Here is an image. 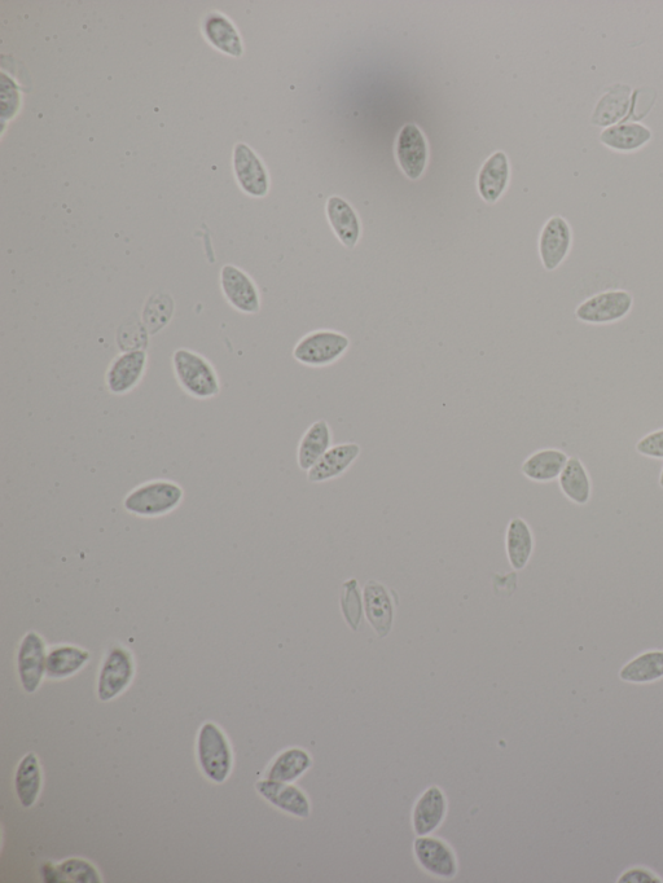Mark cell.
Listing matches in <instances>:
<instances>
[{
    "mask_svg": "<svg viewBox=\"0 0 663 883\" xmlns=\"http://www.w3.org/2000/svg\"><path fill=\"white\" fill-rule=\"evenodd\" d=\"M171 363L180 388L190 397L205 401L221 393L218 373L204 355L182 347L174 351Z\"/></svg>",
    "mask_w": 663,
    "mask_h": 883,
    "instance_id": "6da1fadb",
    "label": "cell"
},
{
    "mask_svg": "<svg viewBox=\"0 0 663 883\" xmlns=\"http://www.w3.org/2000/svg\"><path fill=\"white\" fill-rule=\"evenodd\" d=\"M184 491L179 483L155 480L135 487L126 495L124 508L130 515L157 518L169 515L182 504Z\"/></svg>",
    "mask_w": 663,
    "mask_h": 883,
    "instance_id": "7a4b0ae2",
    "label": "cell"
},
{
    "mask_svg": "<svg viewBox=\"0 0 663 883\" xmlns=\"http://www.w3.org/2000/svg\"><path fill=\"white\" fill-rule=\"evenodd\" d=\"M197 758L205 777L215 784H223L230 777L234 757L225 732L213 722L201 726L197 736Z\"/></svg>",
    "mask_w": 663,
    "mask_h": 883,
    "instance_id": "3957f363",
    "label": "cell"
},
{
    "mask_svg": "<svg viewBox=\"0 0 663 883\" xmlns=\"http://www.w3.org/2000/svg\"><path fill=\"white\" fill-rule=\"evenodd\" d=\"M350 340L344 333L320 329L307 333L293 349V358L307 367H327L349 350Z\"/></svg>",
    "mask_w": 663,
    "mask_h": 883,
    "instance_id": "277c9868",
    "label": "cell"
},
{
    "mask_svg": "<svg viewBox=\"0 0 663 883\" xmlns=\"http://www.w3.org/2000/svg\"><path fill=\"white\" fill-rule=\"evenodd\" d=\"M634 309V296L625 289H609L594 294L575 309V318L588 325L621 322Z\"/></svg>",
    "mask_w": 663,
    "mask_h": 883,
    "instance_id": "5b68a950",
    "label": "cell"
},
{
    "mask_svg": "<svg viewBox=\"0 0 663 883\" xmlns=\"http://www.w3.org/2000/svg\"><path fill=\"white\" fill-rule=\"evenodd\" d=\"M135 676V661L129 649L112 645L105 654L98 679V698L109 702L130 687Z\"/></svg>",
    "mask_w": 663,
    "mask_h": 883,
    "instance_id": "8992f818",
    "label": "cell"
},
{
    "mask_svg": "<svg viewBox=\"0 0 663 883\" xmlns=\"http://www.w3.org/2000/svg\"><path fill=\"white\" fill-rule=\"evenodd\" d=\"M47 647L42 636L29 631L21 640L17 652V672L21 687L29 694L38 691L47 676Z\"/></svg>",
    "mask_w": 663,
    "mask_h": 883,
    "instance_id": "52a82bcc",
    "label": "cell"
},
{
    "mask_svg": "<svg viewBox=\"0 0 663 883\" xmlns=\"http://www.w3.org/2000/svg\"><path fill=\"white\" fill-rule=\"evenodd\" d=\"M573 246V228L568 219L553 215L539 235V257L544 269L555 271L568 258Z\"/></svg>",
    "mask_w": 663,
    "mask_h": 883,
    "instance_id": "ba28073f",
    "label": "cell"
},
{
    "mask_svg": "<svg viewBox=\"0 0 663 883\" xmlns=\"http://www.w3.org/2000/svg\"><path fill=\"white\" fill-rule=\"evenodd\" d=\"M148 354L144 350L122 351L105 373V384L109 393L113 395H125L133 390L146 375Z\"/></svg>",
    "mask_w": 663,
    "mask_h": 883,
    "instance_id": "9c48e42d",
    "label": "cell"
},
{
    "mask_svg": "<svg viewBox=\"0 0 663 883\" xmlns=\"http://www.w3.org/2000/svg\"><path fill=\"white\" fill-rule=\"evenodd\" d=\"M221 288L227 302L239 313L254 315L261 310L257 285L243 270L232 265L223 266Z\"/></svg>",
    "mask_w": 663,
    "mask_h": 883,
    "instance_id": "30bf717a",
    "label": "cell"
},
{
    "mask_svg": "<svg viewBox=\"0 0 663 883\" xmlns=\"http://www.w3.org/2000/svg\"><path fill=\"white\" fill-rule=\"evenodd\" d=\"M398 164L407 178L417 180L427 169L429 158L428 140L415 123H407L399 131L397 139Z\"/></svg>",
    "mask_w": 663,
    "mask_h": 883,
    "instance_id": "8fae6325",
    "label": "cell"
},
{
    "mask_svg": "<svg viewBox=\"0 0 663 883\" xmlns=\"http://www.w3.org/2000/svg\"><path fill=\"white\" fill-rule=\"evenodd\" d=\"M234 168L240 187L249 196L265 197L269 193V173L252 148L245 144H237L234 152Z\"/></svg>",
    "mask_w": 663,
    "mask_h": 883,
    "instance_id": "7c38bea8",
    "label": "cell"
},
{
    "mask_svg": "<svg viewBox=\"0 0 663 883\" xmlns=\"http://www.w3.org/2000/svg\"><path fill=\"white\" fill-rule=\"evenodd\" d=\"M414 851L421 867L433 876L454 878L458 872L454 852L441 839L420 836L415 841Z\"/></svg>",
    "mask_w": 663,
    "mask_h": 883,
    "instance_id": "4fadbf2b",
    "label": "cell"
},
{
    "mask_svg": "<svg viewBox=\"0 0 663 883\" xmlns=\"http://www.w3.org/2000/svg\"><path fill=\"white\" fill-rule=\"evenodd\" d=\"M256 789L270 805L287 814L306 819L310 816V802L302 790L289 783L265 779L258 781Z\"/></svg>",
    "mask_w": 663,
    "mask_h": 883,
    "instance_id": "5bb4252c",
    "label": "cell"
},
{
    "mask_svg": "<svg viewBox=\"0 0 663 883\" xmlns=\"http://www.w3.org/2000/svg\"><path fill=\"white\" fill-rule=\"evenodd\" d=\"M653 138L652 130L636 121L619 122L607 127L599 136L603 146L619 153H632L647 146Z\"/></svg>",
    "mask_w": 663,
    "mask_h": 883,
    "instance_id": "9a60e30c",
    "label": "cell"
},
{
    "mask_svg": "<svg viewBox=\"0 0 663 883\" xmlns=\"http://www.w3.org/2000/svg\"><path fill=\"white\" fill-rule=\"evenodd\" d=\"M360 446L357 443H341L333 446L307 472L311 483H322L342 476L359 458Z\"/></svg>",
    "mask_w": 663,
    "mask_h": 883,
    "instance_id": "2e32d148",
    "label": "cell"
},
{
    "mask_svg": "<svg viewBox=\"0 0 663 883\" xmlns=\"http://www.w3.org/2000/svg\"><path fill=\"white\" fill-rule=\"evenodd\" d=\"M632 89L630 86L614 85L597 101L591 116V125L607 129L622 122L630 113Z\"/></svg>",
    "mask_w": 663,
    "mask_h": 883,
    "instance_id": "e0dca14e",
    "label": "cell"
},
{
    "mask_svg": "<svg viewBox=\"0 0 663 883\" xmlns=\"http://www.w3.org/2000/svg\"><path fill=\"white\" fill-rule=\"evenodd\" d=\"M327 218L338 240L348 249H354L362 236V224L353 206L340 196L329 197Z\"/></svg>",
    "mask_w": 663,
    "mask_h": 883,
    "instance_id": "ac0fdd59",
    "label": "cell"
},
{
    "mask_svg": "<svg viewBox=\"0 0 663 883\" xmlns=\"http://www.w3.org/2000/svg\"><path fill=\"white\" fill-rule=\"evenodd\" d=\"M509 175H511V166L506 153L498 151L487 158L478 174L477 182L478 192L487 204H495L506 192Z\"/></svg>",
    "mask_w": 663,
    "mask_h": 883,
    "instance_id": "d6986e66",
    "label": "cell"
},
{
    "mask_svg": "<svg viewBox=\"0 0 663 883\" xmlns=\"http://www.w3.org/2000/svg\"><path fill=\"white\" fill-rule=\"evenodd\" d=\"M364 606L373 630L385 638L393 626V604L383 584L371 581L364 587Z\"/></svg>",
    "mask_w": 663,
    "mask_h": 883,
    "instance_id": "ffe728a7",
    "label": "cell"
},
{
    "mask_svg": "<svg viewBox=\"0 0 663 883\" xmlns=\"http://www.w3.org/2000/svg\"><path fill=\"white\" fill-rule=\"evenodd\" d=\"M446 811L445 794L437 786H432L421 795L412 814V824L417 836H427L434 832L445 819Z\"/></svg>",
    "mask_w": 663,
    "mask_h": 883,
    "instance_id": "44dd1931",
    "label": "cell"
},
{
    "mask_svg": "<svg viewBox=\"0 0 663 883\" xmlns=\"http://www.w3.org/2000/svg\"><path fill=\"white\" fill-rule=\"evenodd\" d=\"M569 456L559 448H543L531 454L522 464L521 472L528 480L548 483L559 480Z\"/></svg>",
    "mask_w": 663,
    "mask_h": 883,
    "instance_id": "7402d4cb",
    "label": "cell"
},
{
    "mask_svg": "<svg viewBox=\"0 0 663 883\" xmlns=\"http://www.w3.org/2000/svg\"><path fill=\"white\" fill-rule=\"evenodd\" d=\"M623 683L644 685L663 679V650L652 649L632 658L618 672Z\"/></svg>",
    "mask_w": 663,
    "mask_h": 883,
    "instance_id": "603a6c76",
    "label": "cell"
},
{
    "mask_svg": "<svg viewBox=\"0 0 663 883\" xmlns=\"http://www.w3.org/2000/svg\"><path fill=\"white\" fill-rule=\"evenodd\" d=\"M89 650L76 645H57L48 650L47 678L64 680L78 674L90 661Z\"/></svg>",
    "mask_w": 663,
    "mask_h": 883,
    "instance_id": "cb8c5ba5",
    "label": "cell"
},
{
    "mask_svg": "<svg viewBox=\"0 0 663 883\" xmlns=\"http://www.w3.org/2000/svg\"><path fill=\"white\" fill-rule=\"evenodd\" d=\"M332 430L326 420L316 421L306 430L297 451L298 467L309 472L331 448Z\"/></svg>",
    "mask_w": 663,
    "mask_h": 883,
    "instance_id": "d4e9b609",
    "label": "cell"
},
{
    "mask_svg": "<svg viewBox=\"0 0 663 883\" xmlns=\"http://www.w3.org/2000/svg\"><path fill=\"white\" fill-rule=\"evenodd\" d=\"M535 539L528 522L516 517L509 522L506 534V551L509 564L515 570L528 566L533 556Z\"/></svg>",
    "mask_w": 663,
    "mask_h": 883,
    "instance_id": "484cf974",
    "label": "cell"
},
{
    "mask_svg": "<svg viewBox=\"0 0 663 883\" xmlns=\"http://www.w3.org/2000/svg\"><path fill=\"white\" fill-rule=\"evenodd\" d=\"M562 494L570 502L586 505L592 498V481L585 464L577 456L569 458L559 477Z\"/></svg>",
    "mask_w": 663,
    "mask_h": 883,
    "instance_id": "4316f807",
    "label": "cell"
},
{
    "mask_svg": "<svg viewBox=\"0 0 663 883\" xmlns=\"http://www.w3.org/2000/svg\"><path fill=\"white\" fill-rule=\"evenodd\" d=\"M43 773L41 763L35 753H28L21 759L15 775L17 798L24 808H32L42 792Z\"/></svg>",
    "mask_w": 663,
    "mask_h": 883,
    "instance_id": "83f0119b",
    "label": "cell"
},
{
    "mask_svg": "<svg viewBox=\"0 0 663 883\" xmlns=\"http://www.w3.org/2000/svg\"><path fill=\"white\" fill-rule=\"evenodd\" d=\"M204 33L208 41L219 51L234 57L243 55L244 48L240 34L234 24L222 13L213 12L206 16Z\"/></svg>",
    "mask_w": 663,
    "mask_h": 883,
    "instance_id": "f1b7e54d",
    "label": "cell"
},
{
    "mask_svg": "<svg viewBox=\"0 0 663 883\" xmlns=\"http://www.w3.org/2000/svg\"><path fill=\"white\" fill-rule=\"evenodd\" d=\"M311 764L313 759L307 751L298 748L288 749L280 753L271 763L266 772V779L291 784L300 779Z\"/></svg>",
    "mask_w": 663,
    "mask_h": 883,
    "instance_id": "f546056e",
    "label": "cell"
},
{
    "mask_svg": "<svg viewBox=\"0 0 663 883\" xmlns=\"http://www.w3.org/2000/svg\"><path fill=\"white\" fill-rule=\"evenodd\" d=\"M42 877L45 882H102L98 869L82 859H68L57 865L46 864L42 868Z\"/></svg>",
    "mask_w": 663,
    "mask_h": 883,
    "instance_id": "4dcf8cb0",
    "label": "cell"
},
{
    "mask_svg": "<svg viewBox=\"0 0 663 883\" xmlns=\"http://www.w3.org/2000/svg\"><path fill=\"white\" fill-rule=\"evenodd\" d=\"M174 301L168 293H156L149 297L143 310L144 328L149 335H157L173 318Z\"/></svg>",
    "mask_w": 663,
    "mask_h": 883,
    "instance_id": "1f68e13d",
    "label": "cell"
},
{
    "mask_svg": "<svg viewBox=\"0 0 663 883\" xmlns=\"http://www.w3.org/2000/svg\"><path fill=\"white\" fill-rule=\"evenodd\" d=\"M345 596L342 599V606H344V613L346 619H348L351 626H353L354 630L359 625L360 618H362V609H360V600H359V592L357 591V582L354 579H351L350 582L345 584Z\"/></svg>",
    "mask_w": 663,
    "mask_h": 883,
    "instance_id": "d6a6232c",
    "label": "cell"
},
{
    "mask_svg": "<svg viewBox=\"0 0 663 883\" xmlns=\"http://www.w3.org/2000/svg\"><path fill=\"white\" fill-rule=\"evenodd\" d=\"M635 448L638 454L645 458L663 460V428L639 439Z\"/></svg>",
    "mask_w": 663,
    "mask_h": 883,
    "instance_id": "836d02e7",
    "label": "cell"
},
{
    "mask_svg": "<svg viewBox=\"0 0 663 883\" xmlns=\"http://www.w3.org/2000/svg\"><path fill=\"white\" fill-rule=\"evenodd\" d=\"M618 883H643V882H658L662 883L663 880L658 876L657 873L651 871V869L645 867H634L629 868L627 871L623 872L621 876L618 878Z\"/></svg>",
    "mask_w": 663,
    "mask_h": 883,
    "instance_id": "e575fe53",
    "label": "cell"
},
{
    "mask_svg": "<svg viewBox=\"0 0 663 883\" xmlns=\"http://www.w3.org/2000/svg\"><path fill=\"white\" fill-rule=\"evenodd\" d=\"M658 483H660L661 489H663V467L661 469L660 480H658Z\"/></svg>",
    "mask_w": 663,
    "mask_h": 883,
    "instance_id": "d590c367",
    "label": "cell"
}]
</instances>
